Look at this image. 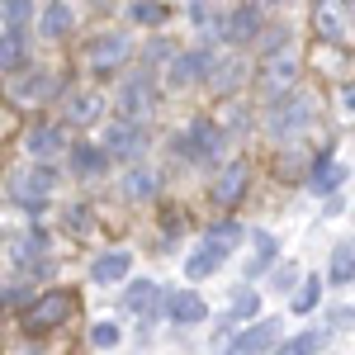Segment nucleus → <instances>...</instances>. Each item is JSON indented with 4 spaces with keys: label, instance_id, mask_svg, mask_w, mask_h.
I'll return each instance as SVG.
<instances>
[{
    "label": "nucleus",
    "instance_id": "obj_6",
    "mask_svg": "<svg viewBox=\"0 0 355 355\" xmlns=\"http://www.w3.org/2000/svg\"><path fill=\"white\" fill-rule=\"evenodd\" d=\"M110 110H119V119H133V123H147L152 114L162 110V90H157V76L152 71H128L123 85H119V95L110 100Z\"/></svg>",
    "mask_w": 355,
    "mask_h": 355
},
{
    "label": "nucleus",
    "instance_id": "obj_23",
    "mask_svg": "<svg viewBox=\"0 0 355 355\" xmlns=\"http://www.w3.org/2000/svg\"><path fill=\"white\" fill-rule=\"evenodd\" d=\"M133 275V251L128 246H105L95 261H90V284L95 289H114Z\"/></svg>",
    "mask_w": 355,
    "mask_h": 355
},
{
    "label": "nucleus",
    "instance_id": "obj_26",
    "mask_svg": "<svg viewBox=\"0 0 355 355\" xmlns=\"http://www.w3.org/2000/svg\"><path fill=\"white\" fill-rule=\"evenodd\" d=\"M246 232H251V227H246L242 218H218V223H209V227H204L199 246H209V251H218V256H232V251L246 242Z\"/></svg>",
    "mask_w": 355,
    "mask_h": 355
},
{
    "label": "nucleus",
    "instance_id": "obj_40",
    "mask_svg": "<svg viewBox=\"0 0 355 355\" xmlns=\"http://www.w3.org/2000/svg\"><path fill=\"white\" fill-rule=\"evenodd\" d=\"M119 341H123V327L110 322V318H100V322L90 327V346H95V351H119Z\"/></svg>",
    "mask_w": 355,
    "mask_h": 355
},
{
    "label": "nucleus",
    "instance_id": "obj_43",
    "mask_svg": "<svg viewBox=\"0 0 355 355\" xmlns=\"http://www.w3.org/2000/svg\"><path fill=\"white\" fill-rule=\"evenodd\" d=\"M322 318H327V331L331 327H355V308H327Z\"/></svg>",
    "mask_w": 355,
    "mask_h": 355
},
{
    "label": "nucleus",
    "instance_id": "obj_42",
    "mask_svg": "<svg viewBox=\"0 0 355 355\" xmlns=\"http://www.w3.org/2000/svg\"><path fill=\"white\" fill-rule=\"evenodd\" d=\"M223 10H218V0H185V19H190L194 28H204L209 19H218Z\"/></svg>",
    "mask_w": 355,
    "mask_h": 355
},
{
    "label": "nucleus",
    "instance_id": "obj_16",
    "mask_svg": "<svg viewBox=\"0 0 355 355\" xmlns=\"http://www.w3.org/2000/svg\"><path fill=\"white\" fill-rule=\"evenodd\" d=\"M251 190V162L242 157H232V162H218L214 166V180H209V199L218 204V209H237Z\"/></svg>",
    "mask_w": 355,
    "mask_h": 355
},
{
    "label": "nucleus",
    "instance_id": "obj_32",
    "mask_svg": "<svg viewBox=\"0 0 355 355\" xmlns=\"http://www.w3.org/2000/svg\"><path fill=\"white\" fill-rule=\"evenodd\" d=\"M128 24L157 33V28L171 24V5H166V0H133V5H128Z\"/></svg>",
    "mask_w": 355,
    "mask_h": 355
},
{
    "label": "nucleus",
    "instance_id": "obj_18",
    "mask_svg": "<svg viewBox=\"0 0 355 355\" xmlns=\"http://www.w3.org/2000/svg\"><path fill=\"white\" fill-rule=\"evenodd\" d=\"M279 341H284V322H279V318H256V322H246L223 351H232V355H270Z\"/></svg>",
    "mask_w": 355,
    "mask_h": 355
},
{
    "label": "nucleus",
    "instance_id": "obj_25",
    "mask_svg": "<svg viewBox=\"0 0 355 355\" xmlns=\"http://www.w3.org/2000/svg\"><path fill=\"white\" fill-rule=\"evenodd\" d=\"M346 175H351V166H346V162H331L327 152H322V157H313V166H308V175H303V180H308V190H313V194H322V199H327V194H336L341 185H346Z\"/></svg>",
    "mask_w": 355,
    "mask_h": 355
},
{
    "label": "nucleus",
    "instance_id": "obj_38",
    "mask_svg": "<svg viewBox=\"0 0 355 355\" xmlns=\"http://www.w3.org/2000/svg\"><path fill=\"white\" fill-rule=\"evenodd\" d=\"M289 43H294V28H289V24H270V28H261V33H256V43H251V48L266 57V53H279V48H289Z\"/></svg>",
    "mask_w": 355,
    "mask_h": 355
},
{
    "label": "nucleus",
    "instance_id": "obj_33",
    "mask_svg": "<svg viewBox=\"0 0 355 355\" xmlns=\"http://www.w3.org/2000/svg\"><path fill=\"white\" fill-rule=\"evenodd\" d=\"M322 289H327V279H322V275H303L299 289H294V299H289V313H294V318H308V313H318V303H322Z\"/></svg>",
    "mask_w": 355,
    "mask_h": 355
},
{
    "label": "nucleus",
    "instance_id": "obj_31",
    "mask_svg": "<svg viewBox=\"0 0 355 355\" xmlns=\"http://www.w3.org/2000/svg\"><path fill=\"white\" fill-rule=\"evenodd\" d=\"M24 67H28V43H24V33L0 28V76H19Z\"/></svg>",
    "mask_w": 355,
    "mask_h": 355
},
{
    "label": "nucleus",
    "instance_id": "obj_8",
    "mask_svg": "<svg viewBox=\"0 0 355 355\" xmlns=\"http://www.w3.org/2000/svg\"><path fill=\"white\" fill-rule=\"evenodd\" d=\"M71 313H76V299L67 294V289H43V294H33L24 303V313H19V322H24L28 336H43V331H57L71 322Z\"/></svg>",
    "mask_w": 355,
    "mask_h": 355
},
{
    "label": "nucleus",
    "instance_id": "obj_27",
    "mask_svg": "<svg viewBox=\"0 0 355 355\" xmlns=\"http://www.w3.org/2000/svg\"><path fill=\"white\" fill-rule=\"evenodd\" d=\"M48 256H53V242H48L43 227H28V232H19V237L10 242V261H15L19 270L38 266V261H48Z\"/></svg>",
    "mask_w": 355,
    "mask_h": 355
},
{
    "label": "nucleus",
    "instance_id": "obj_5",
    "mask_svg": "<svg viewBox=\"0 0 355 355\" xmlns=\"http://www.w3.org/2000/svg\"><path fill=\"white\" fill-rule=\"evenodd\" d=\"M137 53V38L128 33V28H100V33H90L85 38V67L95 71V76H114V71H123L128 62H133Z\"/></svg>",
    "mask_w": 355,
    "mask_h": 355
},
{
    "label": "nucleus",
    "instance_id": "obj_39",
    "mask_svg": "<svg viewBox=\"0 0 355 355\" xmlns=\"http://www.w3.org/2000/svg\"><path fill=\"white\" fill-rule=\"evenodd\" d=\"M299 279H303L299 261H275V270H270V289H275V294H294Z\"/></svg>",
    "mask_w": 355,
    "mask_h": 355
},
{
    "label": "nucleus",
    "instance_id": "obj_4",
    "mask_svg": "<svg viewBox=\"0 0 355 355\" xmlns=\"http://www.w3.org/2000/svg\"><path fill=\"white\" fill-rule=\"evenodd\" d=\"M62 95H67L62 71L57 67H33V62H28L19 76H10V90H5V100L15 110H43V105H53Z\"/></svg>",
    "mask_w": 355,
    "mask_h": 355
},
{
    "label": "nucleus",
    "instance_id": "obj_34",
    "mask_svg": "<svg viewBox=\"0 0 355 355\" xmlns=\"http://www.w3.org/2000/svg\"><path fill=\"white\" fill-rule=\"evenodd\" d=\"M223 261H227V256L209 251V246H194L190 256H185V279H194V284H199V279H214V275L223 270Z\"/></svg>",
    "mask_w": 355,
    "mask_h": 355
},
{
    "label": "nucleus",
    "instance_id": "obj_21",
    "mask_svg": "<svg viewBox=\"0 0 355 355\" xmlns=\"http://www.w3.org/2000/svg\"><path fill=\"white\" fill-rule=\"evenodd\" d=\"M246 242H251V251H246V261H242V279L251 284V279H266V275L275 270V261H279V237H275L270 227H251Z\"/></svg>",
    "mask_w": 355,
    "mask_h": 355
},
{
    "label": "nucleus",
    "instance_id": "obj_37",
    "mask_svg": "<svg viewBox=\"0 0 355 355\" xmlns=\"http://www.w3.org/2000/svg\"><path fill=\"white\" fill-rule=\"evenodd\" d=\"M137 53H142V57H137V67L157 76V67H166V62L180 53V48H175V43H166V38H152V43H147V48H137Z\"/></svg>",
    "mask_w": 355,
    "mask_h": 355
},
{
    "label": "nucleus",
    "instance_id": "obj_1",
    "mask_svg": "<svg viewBox=\"0 0 355 355\" xmlns=\"http://www.w3.org/2000/svg\"><path fill=\"white\" fill-rule=\"evenodd\" d=\"M57 185H62V175H57V166H38V162H19L10 166V175L0 180V194H5V204L10 209H19L28 218H43L48 209L57 204Z\"/></svg>",
    "mask_w": 355,
    "mask_h": 355
},
{
    "label": "nucleus",
    "instance_id": "obj_36",
    "mask_svg": "<svg viewBox=\"0 0 355 355\" xmlns=\"http://www.w3.org/2000/svg\"><path fill=\"white\" fill-rule=\"evenodd\" d=\"M214 119H218L223 128H227V137H242L246 128H251V105H246L242 95H232V100H227V105H223Z\"/></svg>",
    "mask_w": 355,
    "mask_h": 355
},
{
    "label": "nucleus",
    "instance_id": "obj_28",
    "mask_svg": "<svg viewBox=\"0 0 355 355\" xmlns=\"http://www.w3.org/2000/svg\"><path fill=\"white\" fill-rule=\"evenodd\" d=\"M327 279L331 289H346V284H355V237H341V242L327 251Z\"/></svg>",
    "mask_w": 355,
    "mask_h": 355
},
{
    "label": "nucleus",
    "instance_id": "obj_47",
    "mask_svg": "<svg viewBox=\"0 0 355 355\" xmlns=\"http://www.w3.org/2000/svg\"><path fill=\"white\" fill-rule=\"evenodd\" d=\"M5 128H10V119H5V110H0V133H5Z\"/></svg>",
    "mask_w": 355,
    "mask_h": 355
},
{
    "label": "nucleus",
    "instance_id": "obj_35",
    "mask_svg": "<svg viewBox=\"0 0 355 355\" xmlns=\"http://www.w3.org/2000/svg\"><path fill=\"white\" fill-rule=\"evenodd\" d=\"M33 19H38V0H0V24L5 28L24 33Z\"/></svg>",
    "mask_w": 355,
    "mask_h": 355
},
{
    "label": "nucleus",
    "instance_id": "obj_3",
    "mask_svg": "<svg viewBox=\"0 0 355 355\" xmlns=\"http://www.w3.org/2000/svg\"><path fill=\"white\" fill-rule=\"evenodd\" d=\"M227 147H232V137H227V128H223L214 114L209 119H194L180 137H171V152L185 166H218L227 157Z\"/></svg>",
    "mask_w": 355,
    "mask_h": 355
},
{
    "label": "nucleus",
    "instance_id": "obj_13",
    "mask_svg": "<svg viewBox=\"0 0 355 355\" xmlns=\"http://www.w3.org/2000/svg\"><path fill=\"white\" fill-rule=\"evenodd\" d=\"M162 299L166 289L152 279V275H128L123 279V294H119V313L123 318H137V322H162Z\"/></svg>",
    "mask_w": 355,
    "mask_h": 355
},
{
    "label": "nucleus",
    "instance_id": "obj_41",
    "mask_svg": "<svg viewBox=\"0 0 355 355\" xmlns=\"http://www.w3.org/2000/svg\"><path fill=\"white\" fill-rule=\"evenodd\" d=\"M95 223V209L85 204V199H76V204H62V227L67 232H85Z\"/></svg>",
    "mask_w": 355,
    "mask_h": 355
},
{
    "label": "nucleus",
    "instance_id": "obj_14",
    "mask_svg": "<svg viewBox=\"0 0 355 355\" xmlns=\"http://www.w3.org/2000/svg\"><path fill=\"white\" fill-rule=\"evenodd\" d=\"M246 85H251V57L218 48V53H214V67H209V81H204V90H214L218 100H232V95H242Z\"/></svg>",
    "mask_w": 355,
    "mask_h": 355
},
{
    "label": "nucleus",
    "instance_id": "obj_19",
    "mask_svg": "<svg viewBox=\"0 0 355 355\" xmlns=\"http://www.w3.org/2000/svg\"><path fill=\"white\" fill-rule=\"evenodd\" d=\"M76 19H81V10H76V0H48V5H38V38L43 43H67L71 33H76Z\"/></svg>",
    "mask_w": 355,
    "mask_h": 355
},
{
    "label": "nucleus",
    "instance_id": "obj_24",
    "mask_svg": "<svg viewBox=\"0 0 355 355\" xmlns=\"http://www.w3.org/2000/svg\"><path fill=\"white\" fill-rule=\"evenodd\" d=\"M261 318V294L242 284V289H232V299H227V313L218 318V341H227V331L232 327H246V322H256Z\"/></svg>",
    "mask_w": 355,
    "mask_h": 355
},
{
    "label": "nucleus",
    "instance_id": "obj_49",
    "mask_svg": "<svg viewBox=\"0 0 355 355\" xmlns=\"http://www.w3.org/2000/svg\"><path fill=\"white\" fill-rule=\"evenodd\" d=\"M166 5H171V0H166Z\"/></svg>",
    "mask_w": 355,
    "mask_h": 355
},
{
    "label": "nucleus",
    "instance_id": "obj_22",
    "mask_svg": "<svg viewBox=\"0 0 355 355\" xmlns=\"http://www.w3.org/2000/svg\"><path fill=\"white\" fill-rule=\"evenodd\" d=\"M261 5H251V0H242V5H232V10H223V33H227V48H251L256 43V33H261Z\"/></svg>",
    "mask_w": 355,
    "mask_h": 355
},
{
    "label": "nucleus",
    "instance_id": "obj_2",
    "mask_svg": "<svg viewBox=\"0 0 355 355\" xmlns=\"http://www.w3.org/2000/svg\"><path fill=\"white\" fill-rule=\"evenodd\" d=\"M318 123V100L308 95V90H289V95H279V100H266V133L275 137V142H299L308 128Z\"/></svg>",
    "mask_w": 355,
    "mask_h": 355
},
{
    "label": "nucleus",
    "instance_id": "obj_45",
    "mask_svg": "<svg viewBox=\"0 0 355 355\" xmlns=\"http://www.w3.org/2000/svg\"><path fill=\"white\" fill-rule=\"evenodd\" d=\"M341 209H346V199H341V194H327V204H322V214H341Z\"/></svg>",
    "mask_w": 355,
    "mask_h": 355
},
{
    "label": "nucleus",
    "instance_id": "obj_15",
    "mask_svg": "<svg viewBox=\"0 0 355 355\" xmlns=\"http://www.w3.org/2000/svg\"><path fill=\"white\" fill-rule=\"evenodd\" d=\"M166 190V171L157 162H133V166H123V175H119V199L123 204H157Z\"/></svg>",
    "mask_w": 355,
    "mask_h": 355
},
{
    "label": "nucleus",
    "instance_id": "obj_46",
    "mask_svg": "<svg viewBox=\"0 0 355 355\" xmlns=\"http://www.w3.org/2000/svg\"><path fill=\"white\" fill-rule=\"evenodd\" d=\"M10 355H38V346H33V341H15V346H10Z\"/></svg>",
    "mask_w": 355,
    "mask_h": 355
},
{
    "label": "nucleus",
    "instance_id": "obj_17",
    "mask_svg": "<svg viewBox=\"0 0 355 355\" xmlns=\"http://www.w3.org/2000/svg\"><path fill=\"white\" fill-rule=\"evenodd\" d=\"M62 162H67V175L81 180V185H85V180H100V175L114 166L110 152L100 147V137H71V147H67Z\"/></svg>",
    "mask_w": 355,
    "mask_h": 355
},
{
    "label": "nucleus",
    "instance_id": "obj_10",
    "mask_svg": "<svg viewBox=\"0 0 355 355\" xmlns=\"http://www.w3.org/2000/svg\"><path fill=\"white\" fill-rule=\"evenodd\" d=\"M100 147L110 152V162H123L133 166L147 157V147H152V133H147V123H133V119H114V123H100Z\"/></svg>",
    "mask_w": 355,
    "mask_h": 355
},
{
    "label": "nucleus",
    "instance_id": "obj_12",
    "mask_svg": "<svg viewBox=\"0 0 355 355\" xmlns=\"http://www.w3.org/2000/svg\"><path fill=\"white\" fill-rule=\"evenodd\" d=\"M62 128H100L105 123V114H110V95L105 90H90V85H81V90H67L62 100Z\"/></svg>",
    "mask_w": 355,
    "mask_h": 355
},
{
    "label": "nucleus",
    "instance_id": "obj_30",
    "mask_svg": "<svg viewBox=\"0 0 355 355\" xmlns=\"http://www.w3.org/2000/svg\"><path fill=\"white\" fill-rule=\"evenodd\" d=\"M327 341H331L327 327H303V331H294V336H284L270 355H322Z\"/></svg>",
    "mask_w": 355,
    "mask_h": 355
},
{
    "label": "nucleus",
    "instance_id": "obj_7",
    "mask_svg": "<svg viewBox=\"0 0 355 355\" xmlns=\"http://www.w3.org/2000/svg\"><path fill=\"white\" fill-rule=\"evenodd\" d=\"M303 76V62L294 48H279V53H266L256 62V71H251V81H256V95L261 100H279V95H289Z\"/></svg>",
    "mask_w": 355,
    "mask_h": 355
},
{
    "label": "nucleus",
    "instance_id": "obj_48",
    "mask_svg": "<svg viewBox=\"0 0 355 355\" xmlns=\"http://www.w3.org/2000/svg\"><path fill=\"white\" fill-rule=\"evenodd\" d=\"M0 246H5V227H0Z\"/></svg>",
    "mask_w": 355,
    "mask_h": 355
},
{
    "label": "nucleus",
    "instance_id": "obj_9",
    "mask_svg": "<svg viewBox=\"0 0 355 355\" xmlns=\"http://www.w3.org/2000/svg\"><path fill=\"white\" fill-rule=\"evenodd\" d=\"M214 53H218V48H180V53L162 67V85H166V90H175V95L204 90L209 67H214Z\"/></svg>",
    "mask_w": 355,
    "mask_h": 355
},
{
    "label": "nucleus",
    "instance_id": "obj_11",
    "mask_svg": "<svg viewBox=\"0 0 355 355\" xmlns=\"http://www.w3.org/2000/svg\"><path fill=\"white\" fill-rule=\"evenodd\" d=\"M24 157L38 166H57L67 157V147H71V133L62 128V119H38V123H28L24 128Z\"/></svg>",
    "mask_w": 355,
    "mask_h": 355
},
{
    "label": "nucleus",
    "instance_id": "obj_44",
    "mask_svg": "<svg viewBox=\"0 0 355 355\" xmlns=\"http://www.w3.org/2000/svg\"><path fill=\"white\" fill-rule=\"evenodd\" d=\"M341 110L355 114V85H341Z\"/></svg>",
    "mask_w": 355,
    "mask_h": 355
},
{
    "label": "nucleus",
    "instance_id": "obj_20",
    "mask_svg": "<svg viewBox=\"0 0 355 355\" xmlns=\"http://www.w3.org/2000/svg\"><path fill=\"white\" fill-rule=\"evenodd\" d=\"M162 318L171 327H204V322H209V303H204L199 289H166Z\"/></svg>",
    "mask_w": 355,
    "mask_h": 355
},
{
    "label": "nucleus",
    "instance_id": "obj_29",
    "mask_svg": "<svg viewBox=\"0 0 355 355\" xmlns=\"http://www.w3.org/2000/svg\"><path fill=\"white\" fill-rule=\"evenodd\" d=\"M313 24L327 43H346V0H318Z\"/></svg>",
    "mask_w": 355,
    "mask_h": 355
}]
</instances>
